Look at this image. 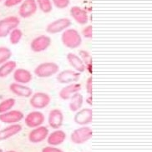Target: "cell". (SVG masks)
I'll return each instance as SVG.
<instances>
[{
	"label": "cell",
	"mask_w": 152,
	"mask_h": 152,
	"mask_svg": "<svg viewBox=\"0 0 152 152\" xmlns=\"http://www.w3.org/2000/svg\"><path fill=\"white\" fill-rule=\"evenodd\" d=\"M92 129L88 125L80 126L72 131L70 134V140L75 145H82L89 141L92 138Z\"/></svg>",
	"instance_id": "cell-3"
},
{
	"label": "cell",
	"mask_w": 152,
	"mask_h": 152,
	"mask_svg": "<svg viewBox=\"0 0 152 152\" xmlns=\"http://www.w3.org/2000/svg\"><path fill=\"white\" fill-rule=\"evenodd\" d=\"M66 59H67L69 64L71 66L74 70L79 72L80 74L84 73L86 70L85 64L78 54L72 53V52L69 53L66 56Z\"/></svg>",
	"instance_id": "cell-21"
},
{
	"label": "cell",
	"mask_w": 152,
	"mask_h": 152,
	"mask_svg": "<svg viewBox=\"0 0 152 152\" xmlns=\"http://www.w3.org/2000/svg\"><path fill=\"white\" fill-rule=\"evenodd\" d=\"M86 102H87L88 104H90V105L92 104V95H89V97L86 99Z\"/></svg>",
	"instance_id": "cell-34"
},
{
	"label": "cell",
	"mask_w": 152,
	"mask_h": 152,
	"mask_svg": "<svg viewBox=\"0 0 152 152\" xmlns=\"http://www.w3.org/2000/svg\"><path fill=\"white\" fill-rule=\"evenodd\" d=\"M69 108L72 112L80 110L82 109V106L84 104V96L80 92L75 93L69 98Z\"/></svg>",
	"instance_id": "cell-22"
},
{
	"label": "cell",
	"mask_w": 152,
	"mask_h": 152,
	"mask_svg": "<svg viewBox=\"0 0 152 152\" xmlns=\"http://www.w3.org/2000/svg\"><path fill=\"white\" fill-rule=\"evenodd\" d=\"M93 30H92V25H87L86 27L83 28L82 30V35L85 39H92V35H93Z\"/></svg>",
	"instance_id": "cell-30"
},
{
	"label": "cell",
	"mask_w": 152,
	"mask_h": 152,
	"mask_svg": "<svg viewBox=\"0 0 152 152\" xmlns=\"http://www.w3.org/2000/svg\"><path fill=\"white\" fill-rule=\"evenodd\" d=\"M81 89H82V85L80 83H78V82L71 83V84L66 85L64 88L59 90L58 96L63 100H69L73 94L78 93V92H80Z\"/></svg>",
	"instance_id": "cell-16"
},
{
	"label": "cell",
	"mask_w": 152,
	"mask_h": 152,
	"mask_svg": "<svg viewBox=\"0 0 152 152\" xmlns=\"http://www.w3.org/2000/svg\"><path fill=\"white\" fill-rule=\"evenodd\" d=\"M23 0H4V6L8 8L14 7L17 5L20 4Z\"/></svg>",
	"instance_id": "cell-32"
},
{
	"label": "cell",
	"mask_w": 152,
	"mask_h": 152,
	"mask_svg": "<svg viewBox=\"0 0 152 152\" xmlns=\"http://www.w3.org/2000/svg\"><path fill=\"white\" fill-rule=\"evenodd\" d=\"M67 138L66 133L62 130H54L53 132L49 133L47 137V142L49 145L52 146H58L62 145Z\"/></svg>",
	"instance_id": "cell-19"
},
{
	"label": "cell",
	"mask_w": 152,
	"mask_h": 152,
	"mask_svg": "<svg viewBox=\"0 0 152 152\" xmlns=\"http://www.w3.org/2000/svg\"><path fill=\"white\" fill-rule=\"evenodd\" d=\"M85 90L89 95H92V77L90 76L85 82Z\"/></svg>",
	"instance_id": "cell-31"
},
{
	"label": "cell",
	"mask_w": 152,
	"mask_h": 152,
	"mask_svg": "<svg viewBox=\"0 0 152 152\" xmlns=\"http://www.w3.org/2000/svg\"><path fill=\"white\" fill-rule=\"evenodd\" d=\"M2 1H4V0H0V3H1V2H2Z\"/></svg>",
	"instance_id": "cell-37"
},
{
	"label": "cell",
	"mask_w": 152,
	"mask_h": 152,
	"mask_svg": "<svg viewBox=\"0 0 152 152\" xmlns=\"http://www.w3.org/2000/svg\"><path fill=\"white\" fill-rule=\"evenodd\" d=\"M22 130L23 127L20 124H12L4 127V129H0V141H4L14 137L20 133Z\"/></svg>",
	"instance_id": "cell-18"
},
{
	"label": "cell",
	"mask_w": 152,
	"mask_h": 152,
	"mask_svg": "<svg viewBox=\"0 0 152 152\" xmlns=\"http://www.w3.org/2000/svg\"><path fill=\"white\" fill-rule=\"evenodd\" d=\"M20 19L17 16H9L0 20V38H6L10 32L18 28Z\"/></svg>",
	"instance_id": "cell-5"
},
{
	"label": "cell",
	"mask_w": 152,
	"mask_h": 152,
	"mask_svg": "<svg viewBox=\"0 0 152 152\" xmlns=\"http://www.w3.org/2000/svg\"><path fill=\"white\" fill-rule=\"evenodd\" d=\"M70 15L79 24L85 25L89 22V15L85 9L79 6H73L70 9Z\"/></svg>",
	"instance_id": "cell-20"
},
{
	"label": "cell",
	"mask_w": 152,
	"mask_h": 152,
	"mask_svg": "<svg viewBox=\"0 0 152 152\" xmlns=\"http://www.w3.org/2000/svg\"><path fill=\"white\" fill-rule=\"evenodd\" d=\"M61 42L68 49H78L82 45V36L78 30L69 28L62 32Z\"/></svg>",
	"instance_id": "cell-1"
},
{
	"label": "cell",
	"mask_w": 152,
	"mask_h": 152,
	"mask_svg": "<svg viewBox=\"0 0 152 152\" xmlns=\"http://www.w3.org/2000/svg\"><path fill=\"white\" fill-rule=\"evenodd\" d=\"M14 81L18 84L27 85L33 80V75L29 70L23 68H17L13 73Z\"/></svg>",
	"instance_id": "cell-17"
},
{
	"label": "cell",
	"mask_w": 152,
	"mask_h": 152,
	"mask_svg": "<svg viewBox=\"0 0 152 152\" xmlns=\"http://www.w3.org/2000/svg\"><path fill=\"white\" fill-rule=\"evenodd\" d=\"M38 9L36 0H23L18 9V14L21 18H27L35 14Z\"/></svg>",
	"instance_id": "cell-13"
},
{
	"label": "cell",
	"mask_w": 152,
	"mask_h": 152,
	"mask_svg": "<svg viewBox=\"0 0 152 152\" xmlns=\"http://www.w3.org/2000/svg\"><path fill=\"white\" fill-rule=\"evenodd\" d=\"M52 40L49 36L39 35L34 38L30 43V49L34 53H41L49 49Z\"/></svg>",
	"instance_id": "cell-9"
},
{
	"label": "cell",
	"mask_w": 152,
	"mask_h": 152,
	"mask_svg": "<svg viewBox=\"0 0 152 152\" xmlns=\"http://www.w3.org/2000/svg\"><path fill=\"white\" fill-rule=\"evenodd\" d=\"M79 56L80 57L81 59L85 64L86 69H90V72L91 73V69H92V58L90 54L86 51V50H80L79 53Z\"/></svg>",
	"instance_id": "cell-26"
},
{
	"label": "cell",
	"mask_w": 152,
	"mask_h": 152,
	"mask_svg": "<svg viewBox=\"0 0 152 152\" xmlns=\"http://www.w3.org/2000/svg\"><path fill=\"white\" fill-rule=\"evenodd\" d=\"M49 134V129L44 126L40 125L39 127L34 128L33 130L29 132L28 139V140L33 144H39L41 143L42 141H44L45 140L47 139L48 135Z\"/></svg>",
	"instance_id": "cell-12"
},
{
	"label": "cell",
	"mask_w": 152,
	"mask_h": 152,
	"mask_svg": "<svg viewBox=\"0 0 152 152\" xmlns=\"http://www.w3.org/2000/svg\"><path fill=\"white\" fill-rule=\"evenodd\" d=\"M16 99L14 98H8L0 102V114L13 110L15 106Z\"/></svg>",
	"instance_id": "cell-24"
},
{
	"label": "cell",
	"mask_w": 152,
	"mask_h": 152,
	"mask_svg": "<svg viewBox=\"0 0 152 152\" xmlns=\"http://www.w3.org/2000/svg\"><path fill=\"white\" fill-rule=\"evenodd\" d=\"M0 152H4V151H3V150H2V149H0Z\"/></svg>",
	"instance_id": "cell-36"
},
{
	"label": "cell",
	"mask_w": 152,
	"mask_h": 152,
	"mask_svg": "<svg viewBox=\"0 0 152 152\" xmlns=\"http://www.w3.org/2000/svg\"><path fill=\"white\" fill-rule=\"evenodd\" d=\"M23 120L27 127L34 129L43 125L45 121V116L44 113H42L40 110H33L25 115Z\"/></svg>",
	"instance_id": "cell-6"
},
{
	"label": "cell",
	"mask_w": 152,
	"mask_h": 152,
	"mask_svg": "<svg viewBox=\"0 0 152 152\" xmlns=\"http://www.w3.org/2000/svg\"><path fill=\"white\" fill-rule=\"evenodd\" d=\"M50 102H51L50 95L45 92H40V91L33 93L29 99L30 105L37 110L48 107Z\"/></svg>",
	"instance_id": "cell-4"
},
{
	"label": "cell",
	"mask_w": 152,
	"mask_h": 152,
	"mask_svg": "<svg viewBox=\"0 0 152 152\" xmlns=\"http://www.w3.org/2000/svg\"><path fill=\"white\" fill-rule=\"evenodd\" d=\"M72 23L70 19L68 18H62L56 19L53 22L49 23L46 27V32L51 34H55L58 33H62L65 29H67L71 26Z\"/></svg>",
	"instance_id": "cell-8"
},
{
	"label": "cell",
	"mask_w": 152,
	"mask_h": 152,
	"mask_svg": "<svg viewBox=\"0 0 152 152\" xmlns=\"http://www.w3.org/2000/svg\"><path fill=\"white\" fill-rule=\"evenodd\" d=\"M41 152H64L61 149H59L57 146H52V145H48L43 148Z\"/></svg>",
	"instance_id": "cell-33"
},
{
	"label": "cell",
	"mask_w": 152,
	"mask_h": 152,
	"mask_svg": "<svg viewBox=\"0 0 152 152\" xmlns=\"http://www.w3.org/2000/svg\"><path fill=\"white\" fill-rule=\"evenodd\" d=\"M36 4L38 8L45 14L50 13L53 9V4L50 0H36Z\"/></svg>",
	"instance_id": "cell-27"
},
{
	"label": "cell",
	"mask_w": 152,
	"mask_h": 152,
	"mask_svg": "<svg viewBox=\"0 0 152 152\" xmlns=\"http://www.w3.org/2000/svg\"><path fill=\"white\" fill-rule=\"evenodd\" d=\"M17 69V63L14 60L9 59V61L4 63L0 65V78H7Z\"/></svg>",
	"instance_id": "cell-23"
},
{
	"label": "cell",
	"mask_w": 152,
	"mask_h": 152,
	"mask_svg": "<svg viewBox=\"0 0 152 152\" xmlns=\"http://www.w3.org/2000/svg\"><path fill=\"white\" fill-rule=\"evenodd\" d=\"M23 113L18 110H11L5 113L0 114V122L7 125L18 124L23 120Z\"/></svg>",
	"instance_id": "cell-10"
},
{
	"label": "cell",
	"mask_w": 152,
	"mask_h": 152,
	"mask_svg": "<svg viewBox=\"0 0 152 152\" xmlns=\"http://www.w3.org/2000/svg\"><path fill=\"white\" fill-rule=\"evenodd\" d=\"M5 152H16V151H12V150H11V151H5Z\"/></svg>",
	"instance_id": "cell-35"
},
{
	"label": "cell",
	"mask_w": 152,
	"mask_h": 152,
	"mask_svg": "<svg viewBox=\"0 0 152 152\" xmlns=\"http://www.w3.org/2000/svg\"><path fill=\"white\" fill-rule=\"evenodd\" d=\"M12 57V51L11 49L5 47V46H0V65L4 63L9 61Z\"/></svg>",
	"instance_id": "cell-28"
},
{
	"label": "cell",
	"mask_w": 152,
	"mask_h": 152,
	"mask_svg": "<svg viewBox=\"0 0 152 152\" xmlns=\"http://www.w3.org/2000/svg\"><path fill=\"white\" fill-rule=\"evenodd\" d=\"M9 90L16 96L20 98H30L34 91L27 85H22L18 83H12L9 85Z\"/></svg>",
	"instance_id": "cell-15"
},
{
	"label": "cell",
	"mask_w": 152,
	"mask_h": 152,
	"mask_svg": "<svg viewBox=\"0 0 152 152\" xmlns=\"http://www.w3.org/2000/svg\"><path fill=\"white\" fill-rule=\"evenodd\" d=\"M59 71V66L54 62H44L34 69V73L39 78H50L56 75Z\"/></svg>",
	"instance_id": "cell-2"
},
{
	"label": "cell",
	"mask_w": 152,
	"mask_h": 152,
	"mask_svg": "<svg viewBox=\"0 0 152 152\" xmlns=\"http://www.w3.org/2000/svg\"><path fill=\"white\" fill-rule=\"evenodd\" d=\"M81 74L74 69H64L62 71H58L56 75V80L59 84L69 85L71 83L78 82L80 79Z\"/></svg>",
	"instance_id": "cell-7"
},
{
	"label": "cell",
	"mask_w": 152,
	"mask_h": 152,
	"mask_svg": "<svg viewBox=\"0 0 152 152\" xmlns=\"http://www.w3.org/2000/svg\"><path fill=\"white\" fill-rule=\"evenodd\" d=\"M93 121V111L90 108H83L75 112L74 121L77 125L85 126L90 125Z\"/></svg>",
	"instance_id": "cell-11"
},
{
	"label": "cell",
	"mask_w": 152,
	"mask_h": 152,
	"mask_svg": "<svg viewBox=\"0 0 152 152\" xmlns=\"http://www.w3.org/2000/svg\"><path fill=\"white\" fill-rule=\"evenodd\" d=\"M52 3L57 9H64L69 6L70 0H52Z\"/></svg>",
	"instance_id": "cell-29"
},
{
	"label": "cell",
	"mask_w": 152,
	"mask_h": 152,
	"mask_svg": "<svg viewBox=\"0 0 152 152\" xmlns=\"http://www.w3.org/2000/svg\"><path fill=\"white\" fill-rule=\"evenodd\" d=\"M9 42L11 43V45H18V43L21 41L23 38V32L20 28H16L13 29L12 31L10 32V34H9Z\"/></svg>",
	"instance_id": "cell-25"
},
{
	"label": "cell",
	"mask_w": 152,
	"mask_h": 152,
	"mask_svg": "<svg viewBox=\"0 0 152 152\" xmlns=\"http://www.w3.org/2000/svg\"><path fill=\"white\" fill-rule=\"evenodd\" d=\"M49 125L54 130H58L62 127L64 124V114L59 109L51 110L48 116Z\"/></svg>",
	"instance_id": "cell-14"
}]
</instances>
